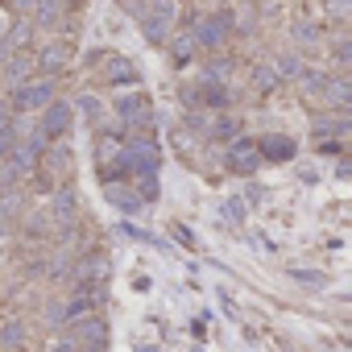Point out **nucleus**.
I'll list each match as a JSON object with an SVG mask.
<instances>
[{
    "label": "nucleus",
    "instance_id": "nucleus-26",
    "mask_svg": "<svg viewBox=\"0 0 352 352\" xmlns=\"http://www.w3.org/2000/svg\"><path fill=\"white\" fill-rule=\"evenodd\" d=\"M75 108H79L87 120H100V100H96V96H79V104H75Z\"/></svg>",
    "mask_w": 352,
    "mask_h": 352
},
{
    "label": "nucleus",
    "instance_id": "nucleus-21",
    "mask_svg": "<svg viewBox=\"0 0 352 352\" xmlns=\"http://www.w3.org/2000/svg\"><path fill=\"white\" fill-rule=\"evenodd\" d=\"M274 83H278L274 67H253V87H257V91H270Z\"/></svg>",
    "mask_w": 352,
    "mask_h": 352
},
{
    "label": "nucleus",
    "instance_id": "nucleus-17",
    "mask_svg": "<svg viewBox=\"0 0 352 352\" xmlns=\"http://www.w3.org/2000/svg\"><path fill=\"white\" fill-rule=\"evenodd\" d=\"M34 21L38 25H54L58 21V0H38V5H34Z\"/></svg>",
    "mask_w": 352,
    "mask_h": 352
},
{
    "label": "nucleus",
    "instance_id": "nucleus-4",
    "mask_svg": "<svg viewBox=\"0 0 352 352\" xmlns=\"http://www.w3.org/2000/svg\"><path fill=\"white\" fill-rule=\"evenodd\" d=\"M46 104H54V83L50 79H34V83H21L17 87V108H46Z\"/></svg>",
    "mask_w": 352,
    "mask_h": 352
},
{
    "label": "nucleus",
    "instance_id": "nucleus-23",
    "mask_svg": "<svg viewBox=\"0 0 352 352\" xmlns=\"http://www.w3.org/2000/svg\"><path fill=\"white\" fill-rule=\"evenodd\" d=\"M195 54V34H183L179 42H174V58H179V63H187Z\"/></svg>",
    "mask_w": 352,
    "mask_h": 352
},
{
    "label": "nucleus",
    "instance_id": "nucleus-6",
    "mask_svg": "<svg viewBox=\"0 0 352 352\" xmlns=\"http://www.w3.org/2000/svg\"><path fill=\"white\" fill-rule=\"evenodd\" d=\"M71 120H75V108L63 104V100H54V104H46V112H42V133L63 137V133H71Z\"/></svg>",
    "mask_w": 352,
    "mask_h": 352
},
{
    "label": "nucleus",
    "instance_id": "nucleus-28",
    "mask_svg": "<svg viewBox=\"0 0 352 352\" xmlns=\"http://www.w3.org/2000/svg\"><path fill=\"white\" fill-rule=\"evenodd\" d=\"M13 145H17V129H13V124H9V129H0V157H5Z\"/></svg>",
    "mask_w": 352,
    "mask_h": 352
},
{
    "label": "nucleus",
    "instance_id": "nucleus-22",
    "mask_svg": "<svg viewBox=\"0 0 352 352\" xmlns=\"http://www.w3.org/2000/svg\"><path fill=\"white\" fill-rule=\"evenodd\" d=\"M46 166H50V170H67V166H71V149H67V145L50 149V153H46Z\"/></svg>",
    "mask_w": 352,
    "mask_h": 352
},
{
    "label": "nucleus",
    "instance_id": "nucleus-27",
    "mask_svg": "<svg viewBox=\"0 0 352 352\" xmlns=\"http://www.w3.org/2000/svg\"><path fill=\"white\" fill-rule=\"evenodd\" d=\"M204 104H212V108H216V104H224V87H216V79H212V83H204Z\"/></svg>",
    "mask_w": 352,
    "mask_h": 352
},
{
    "label": "nucleus",
    "instance_id": "nucleus-5",
    "mask_svg": "<svg viewBox=\"0 0 352 352\" xmlns=\"http://www.w3.org/2000/svg\"><path fill=\"white\" fill-rule=\"evenodd\" d=\"M71 344L83 348V352H104V348H108V327H104L100 319H83L79 331L71 336Z\"/></svg>",
    "mask_w": 352,
    "mask_h": 352
},
{
    "label": "nucleus",
    "instance_id": "nucleus-12",
    "mask_svg": "<svg viewBox=\"0 0 352 352\" xmlns=\"http://www.w3.org/2000/svg\"><path fill=\"white\" fill-rule=\"evenodd\" d=\"M323 96H327V104H331V108H340V112H344V108H348V100H352V83H348V79H327V83H323Z\"/></svg>",
    "mask_w": 352,
    "mask_h": 352
},
{
    "label": "nucleus",
    "instance_id": "nucleus-19",
    "mask_svg": "<svg viewBox=\"0 0 352 352\" xmlns=\"http://www.w3.org/2000/svg\"><path fill=\"white\" fill-rule=\"evenodd\" d=\"M30 67H34V63H30L25 54H13V58H9V71H5V75H9V79H13V83L21 87V83H25V71H30Z\"/></svg>",
    "mask_w": 352,
    "mask_h": 352
},
{
    "label": "nucleus",
    "instance_id": "nucleus-2",
    "mask_svg": "<svg viewBox=\"0 0 352 352\" xmlns=\"http://www.w3.org/2000/svg\"><path fill=\"white\" fill-rule=\"evenodd\" d=\"M170 21H174V5H170V0H153V9H149V13H145V21H141V38H145L149 46L166 42Z\"/></svg>",
    "mask_w": 352,
    "mask_h": 352
},
{
    "label": "nucleus",
    "instance_id": "nucleus-13",
    "mask_svg": "<svg viewBox=\"0 0 352 352\" xmlns=\"http://www.w3.org/2000/svg\"><path fill=\"white\" fill-rule=\"evenodd\" d=\"M145 112H149L145 96H120V100H116V116H120V120H141Z\"/></svg>",
    "mask_w": 352,
    "mask_h": 352
},
{
    "label": "nucleus",
    "instance_id": "nucleus-10",
    "mask_svg": "<svg viewBox=\"0 0 352 352\" xmlns=\"http://www.w3.org/2000/svg\"><path fill=\"white\" fill-rule=\"evenodd\" d=\"M257 153H261V162H265V157L282 162V157H294V141H290V137H282V133H270V137H261Z\"/></svg>",
    "mask_w": 352,
    "mask_h": 352
},
{
    "label": "nucleus",
    "instance_id": "nucleus-30",
    "mask_svg": "<svg viewBox=\"0 0 352 352\" xmlns=\"http://www.w3.org/2000/svg\"><path fill=\"white\" fill-rule=\"evenodd\" d=\"M352 58V46L348 42H336V63H348Z\"/></svg>",
    "mask_w": 352,
    "mask_h": 352
},
{
    "label": "nucleus",
    "instance_id": "nucleus-37",
    "mask_svg": "<svg viewBox=\"0 0 352 352\" xmlns=\"http://www.w3.org/2000/svg\"><path fill=\"white\" fill-rule=\"evenodd\" d=\"M0 25H5V21H0Z\"/></svg>",
    "mask_w": 352,
    "mask_h": 352
},
{
    "label": "nucleus",
    "instance_id": "nucleus-18",
    "mask_svg": "<svg viewBox=\"0 0 352 352\" xmlns=\"http://www.w3.org/2000/svg\"><path fill=\"white\" fill-rule=\"evenodd\" d=\"M50 212H54V220H71V216H75V195H71V191H58Z\"/></svg>",
    "mask_w": 352,
    "mask_h": 352
},
{
    "label": "nucleus",
    "instance_id": "nucleus-32",
    "mask_svg": "<svg viewBox=\"0 0 352 352\" xmlns=\"http://www.w3.org/2000/svg\"><path fill=\"white\" fill-rule=\"evenodd\" d=\"M5 340L17 344V340H21V323H9V327H5Z\"/></svg>",
    "mask_w": 352,
    "mask_h": 352
},
{
    "label": "nucleus",
    "instance_id": "nucleus-8",
    "mask_svg": "<svg viewBox=\"0 0 352 352\" xmlns=\"http://www.w3.org/2000/svg\"><path fill=\"white\" fill-rule=\"evenodd\" d=\"M38 157H42V137H21L17 145H13V166L25 174V170H34L38 166Z\"/></svg>",
    "mask_w": 352,
    "mask_h": 352
},
{
    "label": "nucleus",
    "instance_id": "nucleus-1",
    "mask_svg": "<svg viewBox=\"0 0 352 352\" xmlns=\"http://www.w3.org/2000/svg\"><path fill=\"white\" fill-rule=\"evenodd\" d=\"M120 153H124V166L137 170L141 179H157V141L153 137H133Z\"/></svg>",
    "mask_w": 352,
    "mask_h": 352
},
{
    "label": "nucleus",
    "instance_id": "nucleus-25",
    "mask_svg": "<svg viewBox=\"0 0 352 352\" xmlns=\"http://www.w3.org/2000/svg\"><path fill=\"white\" fill-rule=\"evenodd\" d=\"M298 79H302V87H307V91H323V83H327V75H323V71H302Z\"/></svg>",
    "mask_w": 352,
    "mask_h": 352
},
{
    "label": "nucleus",
    "instance_id": "nucleus-36",
    "mask_svg": "<svg viewBox=\"0 0 352 352\" xmlns=\"http://www.w3.org/2000/svg\"><path fill=\"white\" fill-rule=\"evenodd\" d=\"M34 5H38V0H17V9H25V13H30Z\"/></svg>",
    "mask_w": 352,
    "mask_h": 352
},
{
    "label": "nucleus",
    "instance_id": "nucleus-24",
    "mask_svg": "<svg viewBox=\"0 0 352 352\" xmlns=\"http://www.w3.org/2000/svg\"><path fill=\"white\" fill-rule=\"evenodd\" d=\"M232 133H236V120H232V116H224V120L212 124V137H216V141H232Z\"/></svg>",
    "mask_w": 352,
    "mask_h": 352
},
{
    "label": "nucleus",
    "instance_id": "nucleus-14",
    "mask_svg": "<svg viewBox=\"0 0 352 352\" xmlns=\"http://www.w3.org/2000/svg\"><path fill=\"white\" fill-rule=\"evenodd\" d=\"M67 58H71L67 46H46V50L38 54V67H42V71H58V67H67Z\"/></svg>",
    "mask_w": 352,
    "mask_h": 352
},
{
    "label": "nucleus",
    "instance_id": "nucleus-15",
    "mask_svg": "<svg viewBox=\"0 0 352 352\" xmlns=\"http://www.w3.org/2000/svg\"><path fill=\"white\" fill-rule=\"evenodd\" d=\"M108 79L112 83H137V67L129 58H108Z\"/></svg>",
    "mask_w": 352,
    "mask_h": 352
},
{
    "label": "nucleus",
    "instance_id": "nucleus-7",
    "mask_svg": "<svg viewBox=\"0 0 352 352\" xmlns=\"http://www.w3.org/2000/svg\"><path fill=\"white\" fill-rule=\"evenodd\" d=\"M228 166H232V170H241V174H253V170L261 166V153H257V145H253L249 137L232 141V145H228Z\"/></svg>",
    "mask_w": 352,
    "mask_h": 352
},
{
    "label": "nucleus",
    "instance_id": "nucleus-33",
    "mask_svg": "<svg viewBox=\"0 0 352 352\" xmlns=\"http://www.w3.org/2000/svg\"><path fill=\"white\" fill-rule=\"evenodd\" d=\"M298 42H315V25H298Z\"/></svg>",
    "mask_w": 352,
    "mask_h": 352
},
{
    "label": "nucleus",
    "instance_id": "nucleus-35",
    "mask_svg": "<svg viewBox=\"0 0 352 352\" xmlns=\"http://www.w3.org/2000/svg\"><path fill=\"white\" fill-rule=\"evenodd\" d=\"M331 13H340V17H344V13H348V0H331Z\"/></svg>",
    "mask_w": 352,
    "mask_h": 352
},
{
    "label": "nucleus",
    "instance_id": "nucleus-34",
    "mask_svg": "<svg viewBox=\"0 0 352 352\" xmlns=\"http://www.w3.org/2000/svg\"><path fill=\"white\" fill-rule=\"evenodd\" d=\"M0 129H9V104L0 100Z\"/></svg>",
    "mask_w": 352,
    "mask_h": 352
},
{
    "label": "nucleus",
    "instance_id": "nucleus-16",
    "mask_svg": "<svg viewBox=\"0 0 352 352\" xmlns=\"http://www.w3.org/2000/svg\"><path fill=\"white\" fill-rule=\"evenodd\" d=\"M274 75H278V79H298V75H302V63H298L294 54H282V58L274 63Z\"/></svg>",
    "mask_w": 352,
    "mask_h": 352
},
{
    "label": "nucleus",
    "instance_id": "nucleus-31",
    "mask_svg": "<svg viewBox=\"0 0 352 352\" xmlns=\"http://www.w3.org/2000/svg\"><path fill=\"white\" fill-rule=\"evenodd\" d=\"M224 212H228V216H232V220H241V212H245V208H241V195H232V199H228V208H224Z\"/></svg>",
    "mask_w": 352,
    "mask_h": 352
},
{
    "label": "nucleus",
    "instance_id": "nucleus-29",
    "mask_svg": "<svg viewBox=\"0 0 352 352\" xmlns=\"http://www.w3.org/2000/svg\"><path fill=\"white\" fill-rule=\"evenodd\" d=\"M298 282H315V286H323V274H307V270H290Z\"/></svg>",
    "mask_w": 352,
    "mask_h": 352
},
{
    "label": "nucleus",
    "instance_id": "nucleus-9",
    "mask_svg": "<svg viewBox=\"0 0 352 352\" xmlns=\"http://www.w3.org/2000/svg\"><path fill=\"white\" fill-rule=\"evenodd\" d=\"M352 129L348 112H319L315 116V137H344Z\"/></svg>",
    "mask_w": 352,
    "mask_h": 352
},
{
    "label": "nucleus",
    "instance_id": "nucleus-20",
    "mask_svg": "<svg viewBox=\"0 0 352 352\" xmlns=\"http://www.w3.org/2000/svg\"><path fill=\"white\" fill-rule=\"evenodd\" d=\"M25 38H30V21H17V25L9 30V38H5V50H17V46H25Z\"/></svg>",
    "mask_w": 352,
    "mask_h": 352
},
{
    "label": "nucleus",
    "instance_id": "nucleus-11",
    "mask_svg": "<svg viewBox=\"0 0 352 352\" xmlns=\"http://www.w3.org/2000/svg\"><path fill=\"white\" fill-rule=\"evenodd\" d=\"M108 204L116 208V212H124V216H133V212H141V199H137V191L133 187H116V183H108Z\"/></svg>",
    "mask_w": 352,
    "mask_h": 352
},
{
    "label": "nucleus",
    "instance_id": "nucleus-3",
    "mask_svg": "<svg viewBox=\"0 0 352 352\" xmlns=\"http://www.w3.org/2000/svg\"><path fill=\"white\" fill-rule=\"evenodd\" d=\"M232 34V13L224 9V13H208L204 21H199V30H195V46H220L224 38Z\"/></svg>",
    "mask_w": 352,
    "mask_h": 352
}]
</instances>
